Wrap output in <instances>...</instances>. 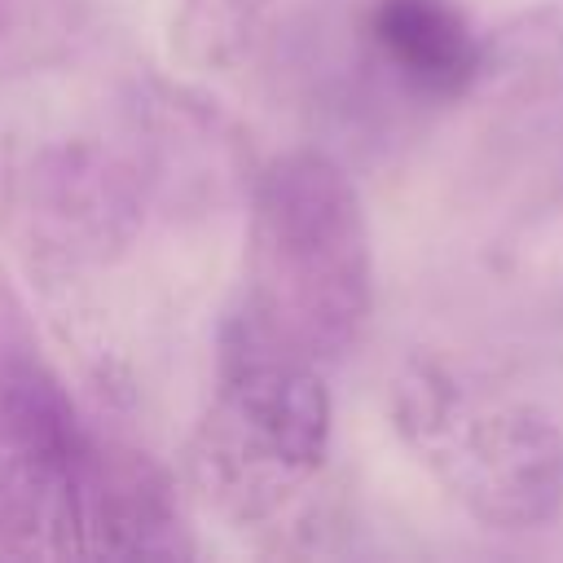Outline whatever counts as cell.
<instances>
[{"label": "cell", "instance_id": "277c9868", "mask_svg": "<svg viewBox=\"0 0 563 563\" xmlns=\"http://www.w3.org/2000/svg\"><path fill=\"white\" fill-rule=\"evenodd\" d=\"M365 40L391 84L418 101H457L479 84L484 35L457 0H369Z\"/></svg>", "mask_w": 563, "mask_h": 563}, {"label": "cell", "instance_id": "ba28073f", "mask_svg": "<svg viewBox=\"0 0 563 563\" xmlns=\"http://www.w3.org/2000/svg\"><path fill=\"white\" fill-rule=\"evenodd\" d=\"M523 255L528 264L550 277V286H563V180L550 189L545 207L523 224Z\"/></svg>", "mask_w": 563, "mask_h": 563}, {"label": "cell", "instance_id": "7a4b0ae2", "mask_svg": "<svg viewBox=\"0 0 563 563\" xmlns=\"http://www.w3.org/2000/svg\"><path fill=\"white\" fill-rule=\"evenodd\" d=\"M330 435L321 365L233 308L220 325L216 396L189 444L194 484L233 523L268 519L321 475Z\"/></svg>", "mask_w": 563, "mask_h": 563}, {"label": "cell", "instance_id": "52a82bcc", "mask_svg": "<svg viewBox=\"0 0 563 563\" xmlns=\"http://www.w3.org/2000/svg\"><path fill=\"white\" fill-rule=\"evenodd\" d=\"M273 0H180L176 48L194 66H224L242 53Z\"/></svg>", "mask_w": 563, "mask_h": 563}, {"label": "cell", "instance_id": "6da1fadb", "mask_svg": "<svg viewBox=\"0 0 563 563\" xmlns=\"http://www.w3.org/2000/svg\"><path fill=\"white\" fill-rule=\"evenodd\" d=\"M238 308L317 365L361 339L374 308V242L352 176L325 150H286L255 176Z\"/></svg>", "mask_w": 563, "mask_h": 563}, {"label": "cell", "instance_id": "8992f818", "mask_svg": "<svg viewBox=\"0 0 563 563\" xmlns=\"http://www.w3.org/2000/svg\"><path fill=\"white\" fill-rule=\"evenodd\" d=\"M475 88L506 101H563V0H537L493 26Z\"/></svg>", "mask_w": 563, "mask_h": 563}, {"label": "cell", "instance_id": "5b68a950", "mask_svg": "<svg viewBox=\"0 0 563 563\" xmlns=\"http://www.w3.org/2000/svg\"><path fill=\"white\" fill-rule=\"evenodd\" d=\"M26 216L31 229L48 233L62 251L123 246L136 229V198L128 172L97 150L66 145L40 154L26 176Z\"/></svg>", "mask_w": 563, "mask_h": 563}, {"label": "cell", "instance_id": "3957f363", "mask_svg": "<svg viewBox=\"0 0 563 563\" xmlns=\"http://www.w3.org/2000/svg\"><path fill=\"white\" fill-rule=\"evenodd\" d=\"M391 422L435 484L484 528L532 532L563 510V431L537 405L471 387L440 361L391 383Z\"/></svg>", "mask_w": 563, "mask_h": 563}]
</instances>
